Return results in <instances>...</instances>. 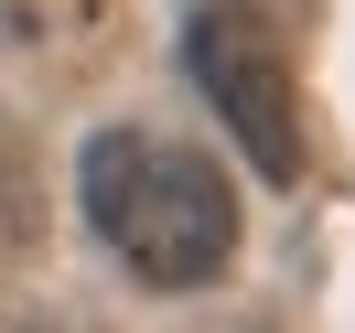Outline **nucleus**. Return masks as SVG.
Masks as SVG:
<instances>
[{
	"label": "nucleus",
	"mask_w": 355,
	"mask_h": 333,
	"mask_svg": "<svg viewBox=\"0 0 355 333\" xmlns=\"http://www.w3.org/2000/svg\"><path fill=\"white\" fill-rule=\"evenodd\" d=\"M76 194H87V226L108 237V258L140 290H205L237 269V237H248L237 183L162 129H97L87 161H76Z\"/></svg>",
	"instance_id": "obj_1"
},
{
	"label": "nucleus",
	"mask_w": 355,
	"mask_h": 333,
	"mask_svg": "<svg viewBox=\"0 0 355 333\" xmlns=\"http://www.w3.org/2000/svg\"><path fill=\"white\" fill-rule=\"evenodd\" d=\"M183 65H194L205 108L226 118L237 161L259 183H302L312 140H302V75H291V44L269 22L259 0H194V22H183Z\"/></svg>",
	"instance_id": "obj_2"
},
{
	"label": "nucleus",
	"mask_w": 355,
	"mask_h": 333,
	"mask_svg": "<svg viewBox=\"0 0 355 333\" xmlns=\"http://www.w3.org/2000/svg\"><path fill=\"white\" fill-rule=\"evenodd\" d=\"M33 226H44V194H33V151H22V129L0 118V258H22V247H33Z\"/></svg>",
	"instance_id": "obj_3"
}]
</instances>
